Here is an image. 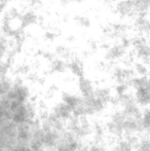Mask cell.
Returning a JSON list of instances; mask_svg holds the SVG:
<instances>
[{"instance_id": "obj_1", "label": "cell", "mask_w": 150, "mask_h": 151, "mask_svg": "<svg viewBox=\"0 0 150 151\" xmlns=\"http://www.w3.org/2000/svg\"><path fill=\"white\" fill-rule=\"evenodd\" d=\"M142 124L144 132H148L150 129V108H146L142 111Z\"/></svg>"}, {"instance_id": "obj_2", "label": "cell", "mask_w": 150, "mask_h": 151, "mask_svg": "<svg viewBox=\"0 0 150 151\" xmlns=\"http://www.w3.org/2000/svg\"><path fill=\"white\" fill-rule=\"evenodd\" d=\"M88 151H106V148L100 142H93L88 146Z\"/></svg>"}, {"instance_id": "obj_3", "label": "cell", "mask_w": 150, "mask_h": 151, "mask_svg": "<svg viewBox=\"0 0 150 151\" xmlns=\"http://www.w3.org/2000/svg\"><path fill=\"white\" fill-rule=\"evenodd\" d=\"M147 134H148V138H149V139H150V129H149L148 132H147Z\"/></svg>"}]
</instances>
